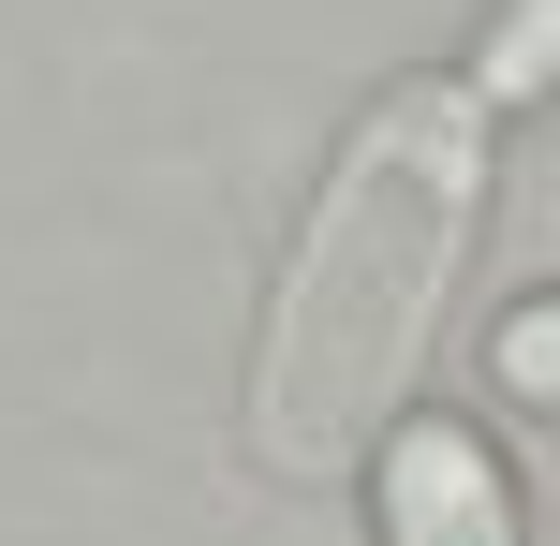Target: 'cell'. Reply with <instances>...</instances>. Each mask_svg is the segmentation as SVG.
Instances as JSON below:
<instances>
[{
	"mask_svg": "<svg viewBox=\"0 0 560 546\" xmlns=\"http://www.w3.org/2000/svg\"><path fill=\"white\" fill-rule=\"evenodd\" d=\"M472 89H487V104H546V89H560V0H516V15H487Z\"/></svg>",
	"mask_w": 560,
	"mask_h": 546,
	"instance_id": "3957f363",
	"label": "cell"
},
{
	"mask_svg": "<svg viewBox=\"0 0 560 546\" xmlns=\"http://www.w3.org/2000/svg\"><path fill=\"white\" fill-rule=\"evenodd\" d=\"M369 532L384 546H532L487 429H457V414H398L369 443Z\"/></svg>",
	"mask_w": 560,
	"mask_h": 546,
	"instance_id": "7a4b0ae2",
	"label": "cell"
},
{
	"mask_svg": "<svg viewBox=\"0 0 560 546\" xmlns=\"http://www.w3.org/2000/svg\"><path fill=\"white\" fill-rule=\"evenodd\" d=\"M487 384H502L516 414H560V295H516V311L487 325Z\"/></svg>",
	"mask_w": 560,
	"mask_h": 546,
	"instance_id": "277c9868",
	"label": "cell"
},
{
	"mask_svg": "<svg viewBox=\"0 0 560 546\" xmlns=\"http://www.w3.org/2000/svg\"><path fill=\"white\" fill-rule=\"evenodd\" d=\"M487 118L502 104L472 74H413L339 133L325 193L280 252L266 340H252V458L280 488L369 473V443L413 414L428 355H443L457 252L487 222Z\"/></svg>",
	"mask_w": 560,
	"mask_h": 546,
	"instance_id": "6da1fadb",
	"label": "cell"
}]
</instances>
